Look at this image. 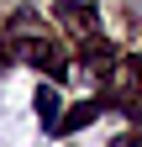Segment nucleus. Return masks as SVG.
<instances>
[{
    "instance_id": "5",
    "label": "nucleus",
    "mask_w": 142,
    "mask_h": 147,
    "mask_svg": "<svg viewBox=\"0 0 142 147\" xmlns=\"http://www.w3.org/2000/svg\"><path fill=\"white\" fill-rule=\"evenodd\" d=\"M84 63H90V74H100V79H105V74H111V63H116L111 42H90V47H84Z\"/></svg>"
},
{
    "instance_id": "2",
    "label": "nucleus",
    "mask_w": 142,
    "mask_h": 147,
    "mask_svg": "<svg viewBox=\"0 0 142 147\" xmlns=\"http://www.w3.org/2000/svg\"><path fill=\"white\" fill-rule=\"evenodd\" d=\"M53 16H58L68 32H79V37H95V26H100V11L90 5V0H58Z\"/></svg>"
},
{
    "instance_id": "6",
    "label": "nucleus",
    "mask_w": 142,
    "mask_h": 147,
    "mask_svg": "<svg viewBox=\"0 0 142 147\" xmlns=\"http://www.w3.org/2000/svg\"><path fill=\"white\" fill-rule=\"evenodd\" d=\"M126 68H132V84H137V95H142V58H132Z\"/></svg>"
},
{
    "instance_id": "7",
    "label": "nucleus",
    "mask_w": 142,
    "mask_h": 147,
    "mask_svg": "<svg viewBox=\"0 0 142 147\" xmlns=\"http://www.w3.org/2000/svg\"><path fill=\"white\" fill-rule=\"evenodd\" d=\"M0 68H5V47H0Z\"/></svg>"
},
{
    "instance_id": "1",
    "label": "nucleus",
    "mask_w": 142,
    "mask_h": 147,
    "mask_svg": "<svg viewBox=\"0 0 142 147\" xmlns=\"http://www.w3.org/2000/svg\"><path fill=\"white\" fill-rule=\"evenodd\" d=\"M16 58H21V63H37L47 79H63V74H68V58L53 42H42V37H16Z\"/></svg>"
},
{
    "instance_id": "3",
    "label": "nucleus",
    "mask_w": 142,
    "mask_h": 147,
    "mask_svg": "<svg viewBox=\"0 0 142 147\" xmlns=\"http://www.w3.org/2000/svg\"><path fill=\"white\" fill-rule=\"evenodd\" d=\"M32 105H37V121L47 126V131H58V89H53V84H37Z\"/></svg>"
},
{
    "instance_id": "4",
    "label": "nucleus",
    "mask_w": 142,
    "mask_h": 147,
    "mask_svg": "<svg viewBox=\"0 0 142 147\" xmlns=\"http://www.w3.org/2000/svg\"><path fill=\"white\" fill-rule=\"evenodd\" d=\"M100 116V100H84V105H74L68 116H58V131H79V126H90Z\"/></svg>"
}]
</instances>
